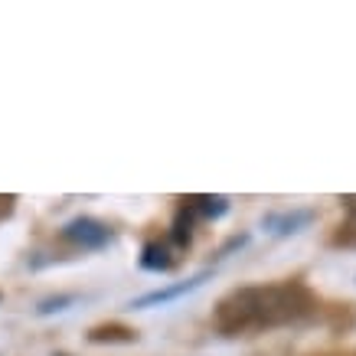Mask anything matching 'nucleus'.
<instances>
[{"mask_svg":"<svg viewBox=\"0 0 356 356\" xmlns=\"http://www.w3.org/2000/svg\"><path fill=\"white\" fill-rule=\"evenodd\" d=\"M63 238L65 242H72L76 248H88V252H95V248H105L111 242V229L105 222H98L92 216H79L72 222H65L63 226Z\"/></svg>","mask_w":356,"mask_h":356,"instance_id":"f03ea898","label":"nucleus"},{"mask_svg":"<svg viewBox=\"0 0 356 356\" xmlns=\"http://www.w3.org/2000/svg\"><path fill=\"white\" fill-rule=\"evenodd\" d=\"M206 278H209V271H200V275H196V278H190V281H180V284H170V288H161V291L144 294V298H138V301L131 304V307H154V304L177 301V298H184V294L196 291V288H200Z\"/></svg>","mask_w":356,"mask_h":356,"instance_id":"7ed1b4c3","label":"nucleus"},{"mask_svg":"<svg viewBox=\"0 0 356 356\" xmlns=\"http://www.w3.org/2000/svg\"><path fill=\"white\" fill-rule=\"evenodd\" d=\"M193 219H196V209L190 203H184L180 206V213H177V219H173V242H177V245H190Z\"/></svg>","mask_w":356,"mask_h":356,"instance_id":"423d86ee","label":"nucleus"},{"mask_svg":"<svg viewBox=\"0 0 356 356\" xmlns=\"http://www.w3.org/2000/svg\"><path fill=\"white\" fill-rule=\"evenodd\" d=\"M307 219H311V213H298V216H288V219H275V226H284L281 232H294V226L307 222Z\"/></svg>","mask_w":356,"mask_h":356,"instance_id":"1a4fd4ad","label":"nucleus"},{"mask_svg":"<svg viewBox=\"0 0 356 356\" xmlns=\"http://www.w3.org/2000/svg\"><path fill=\"white\" fill-rule=\"evenodd\" d=\"M69 304H76V294H56V298L40 301V307H36V311H40V314H53V311H65Z\"/></svg>","mask_w":356,"mask_h":356,"instance_id":"6e6552de","label":"nucleus"},{"mask_svg":"<svg viewBox=\"0 0 356 356\" xmlns=\"http://www.w3.org/2000/svg\"><path fill=\"white\" fill-rule=\"evenodd\" d=\"M88 340L92 343H134L138 334L128 330V327H95V330H88Z\"/></svg>","mask_w":356,"mask_h":356,"instance_id":"39448f33","label":"nucleus"},{"mask_svg":"<svg viewBox=\"0 0 356 356\" xmlns=\"http://www.w3.org/2000/svg\"><path fill=\"white\" fill-rule=\"evenodd\" d=\"M140 268H147V271H167V268H173L170 248L161 245V242H147V245L140 248Z\"/></svg>","mask_w":356,"mask_h":356,"instance_id":"20e7f679","label":"nucleus"},{"mask_svg":"<svg viewBox=\"0 0 356 356\" xmlns=\"http://www.w3.org/2000/svg\"><path fill=\"white\" fill-rule=\"evenodd\" d=\"M311 307V294L301 284H252V288L226 294L216 304L213 321L222 334H242V330H261V327L301 321Z\"/></svg>","mask_w":356,"mask_h":356,"instance_id":"f257e3e1","label":"nucleus"},{"mask_svg":"<svg viewBox=\"0 0 356 356\" xmlns=\"http://www.w3.org/2000/svg\"><path fill=\"white\" fill-rule=\"evenodd\" d=\"M190 206L196 209V216H206V219H216L229 209L226 196H200V200H190Z\"/></svg>","mask_w":356,"mask_h":356,"instance_id":"0eeeda50","label":"nucleus"}]
</instances>
